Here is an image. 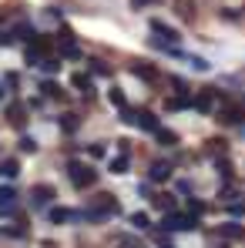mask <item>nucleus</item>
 <instances>
[{"instance_id": "obj_1", "label": "nucleus", "mask_w": 245, "mask_h": 248, "mask_svg": "<svg viewBox=\"0 0 245 248\" xmlns=\"http://www.w3.org/2000/svg\"><path fill=\"white\" fill-rule=\"evenodd\" d=\"M67 171H71L74 188H91V185L98 181V171H91L87 165H78V161H71V165H67Z\"/></svg>"}, {"instance_id": "obj_2", "label": "nucleus", "mask_w": 245, "mask_h": 248, "mask_svg": "<svg viewBox=\"0 0 245 248\" xmlns=\"http://www.w3.org/2000/svg\"><path fill=\"white\" fill-rule=\"evenodd\" d=\"M164 228L168 232H192L195 228V218H188V215H168L164 218Z\"/></svg>"}, {"instance_id": "obj_3", "label": "nucleus", "mask_w": 245, "mask_h": 248, "mask_svg": "<svg viewBox=\"0 0 245 248\" xmlns=\"http://www.w3.org/2000/svg\"><path fill=\"white\" fill-rule=\"evenodd\" d=\"M57 41H61V54H64V57H81V47L71 41V34H67V31H61V37H57Z\"/></svg>"}, {"instance_id": "obj_4", "label": "nucleus", "mask_w": 245, "mask_h": 248, "mask_svg": "<svg viewBox=\"0 0 245 248\" xmlns=\"http://www.w3.org/2000/svg\"><path fill=\"white\" fill-rule=\"evenodd\" d=\"M14 188H0V215H14Z\"/></svg>"}, {"instance_id": "obj_5", "label": "nucleus", "mask_w": 245, "mask_h": 248, "mask_svg": "<svg viewBox=\"0 0 245 248\" xmlns=\"http://www.w3.org/2000/svg\"><path fill=\"white\" fill-rule=\"evenodd\" d=\"M31 195H34V205H41V208H44L47 202H50V198H54V188H47V185H37Z\"/></svg>"}, {"instance_id": "obj_6", "label": "nucleus", "mask_w": 245, "mask_h": 248, "mask_svg": "<svg viewBox=\"0 0 245 248\" xmlns=\"http://www.w3.org/2000/svg\"><path fill=\"white\" fill-rule=\"evenodd\" d=\"M134 124H141V127H148V131H158L155 114H148V111H134Z\"/></svg>"}, {"instance_id": "obj_7", "label": "nucleus", "mask_w": 245, "mask_h": 248, "mask_svg": "<svg viewBox=\"0 0 245 248\" xmlns=\"http://www.w3.org/2000/svg\"><path fill=\"white\" fill-rule=\"evenodd\" d=\"M151 31H155V34H162V41H164V44H175V41H178V34H175L171 27H164V24H158V20L151 24Z\"/></svg>"}, {"instance_id": "obj_8", "label": "nucleus", "mask_w": 245, "mask_h": 248, "mask_svg": "<svg viewBox=\"0 0 245 248\" xmlns=\"http://www.w3.org/2000/svg\"><path fill=\"white\" fill-rule=\"evenodd\" d=\"M71 218H78V215H74V211H67V208H50V221H54V225L71 221Z\"/></svg>"}, {"instance_id": "obj_9", "label": "nucleus", "mask_w": 245, "mask_h": 248, "mask_svg": "<svg viewBox=\"0 0 245 248\" xmlns=\"http://www.w3.org/2000/svg\"><path fill=\"white\" fill-rule=\"evenodd\" d=\"M151 178H155V181H168V178H171V168L168 165H151Z\"/></svg>"}, {"instance_id": "obj_10", "label": "nucleus", "mask_w": 245, "mask_h": 248, "mask_svg": "<svg viewBox=\"0 0 245 248\" xmlns=\"http://www.w3.org/2000/svg\"><path fill=\"white\" fill-rule=\"evenodd\" d=\"M111 171H114V174H124V171H128V155L114 158V161H111Z\"/></svg>"}, {"instance_id": "obj_11", "label": "nucleus", "mask_w": 245, "mask_h": 248, "mask_svg": "<svg viewBox=\"0 0 245 248\" xmlns=\"http://www.w3.org/2000/svg\"><path fill=\"white\" fill-rule=\"evenodd\" d=\"M155 138H158L162 144H175V141H178V138H175L171 131H164V127H158V131H155Z\"/></svg>"}, {"instance_id": "obj_12", "label": "nucleus", "mask_w": 245, "mask_h": 248, "mask_svg": "<svg viewBox=\"0 0 245 248\" xmlns=\"http://www.w3.org/2000/svg\"><path fill=\"white\" fill-rule=\"evenodd\" d=\"M41 91L47 94V97H61V87H57V84H50V81H44V84H41Z\"/></svg>"}, {"instance_id": "obj_13", "label": "nucleus", "mask_w": 245, "mask_h": 248, "mask_svg": "<svg viewBox=\"0 0 245 248\" xmlns=\"http://www.w3.org/2000/svg\"><path fill=\"white\" fill-rule=\"evenodd\" d=\"M212 104H215V97H212V94H202L195 108H198V111H212Z\"/></svg>"}, {"instance_id": "obj_14", "label": "nucleus", "mask_w": 245, "mask_h": 248, "mask_svg": "<svg viewBox=\"0 0 245 248\" xmlns=\"http://www.w3.org/2000/svg\"><path fill=\"white\" fill-rule=\"evenodd\" d=\"M222 121H225V124H235V121L242 124L245 118H242V111H225V114H222Z\"/></svg>"}, {"instance_id": "obj_15", "label": "nucleus", "mask_w": 245, "mask_h": 248, "mask_svg": "<svg viewBox=\"0 0 245 248\" xmlns=\"http://www.w3.org/2000/svg\"><path fill=\"white\" fill-rule=\"evenodd\" d=\"M131 225H134V228H148V215H141V211L131 215Z\"/></svg>"}, {"instance_id": "obj_16", "label": "nucleus", "mask_w": 245, "mask_h": 248, "mask_svg": "<svg viewBox=\"0 0 245 248\" xmlns=\"http://www.w3.org/2000/svg\"><path fill=\"white\" fill-rule=\"evenodd\" d=\"M222 235H229V238H239V235H242V228H239V225H225V228H222Z\"/></svg>"}, {"instance_id": "obj_17", "label": "nucleus", "mask_w": 245, "mask_h": 248, "mask_svg": "<svg viewBox=\"0 0 245 248\" xmlns=\"http://www.w3.org/2000/svg\"><path fill=\"white\" fill-rule=\"evenodd\" d=\"M64 131H74V127H78V118H74V114H64Z\"/></svg>"}, {"instance_id": "obj_18", "label": "nucleus", "mask_w": 245, "mask_h": 248, "mask_svg": "<svg viewBox=\"0 0 245 248\" xmlns=\"http://www.w3.org/2000/svg\"><path fill=\"white\" fill-rule=\"evenodd\" d=\"M74 87H81V91H87V87H91V81H87L84 74H74Z\"/></svg>"}, {"instance_id": "obj_19", "label": "nucleus", "mask_w": 245, "mask_h": 248, "mask_svg": "<svg viewBox=\"0 0 245 248\" xmlns=\"http://www.w3.org/2000/svg\"><path fill=\"white\" fill-rule=\"evenodd\" d=\"M0 174H7V178H14V174H17V165H14V161H7V165L0 168Z\"/></svg>"}, {"instance_id": "obj_20", "label": "nucleus", "mask_w": 245, "mask_h": 248, "mask_svg": "<svg viewBox=\"0 0 245 248\" xmlns=\"http://www.w3.org/2000/svg\"><path fill=\"white\" fill-rule=\"evenodd\" d=\"M155 205H162V208H171V195H158V198H155Z\"/></svg>"}, {"instance_id": "obj_21", "label": "nucleus", "mask_w": 245, "mask_h": 248, "mask_svg": "<svg viewBox=\"0 0 245 248\" xmlns=\"http://www.w3.org/2000/svg\"><path fill=\"white\" fill-rule=\"evenodd\" d=\"M134 71H138V74H141V78H145V81H151V78H155V74H151V71H148V67H141V64H134Z\"/></svg>"}, {"instance_id": "obj_22", "label": "nucleus", "mask_w": 245, "mask_h": 248, "mask_svg": "<svg viewBox=\"0 0 245 248\" xmlns=\"http://www.w3.org/2000/svg\"><path fill=\"white\" fill-rule=\"evenodd\" d=\"M111 101H114V104H118V108H121V104H124V94H121V91H118V87H114V91H111Z\"/></svg>"}, {"instance_id": "obj_23", "label": "nucleus", "mask_w": 245, "mask_h": 248, "mask_svg": "<svg viewBox=\"0 0 245 248\" xmlns=\"http://www.w3.org/2000/svg\"><path fill=\"white\" fill-rule=\"evenodd\" d=\"M91 64H94V67H91V71H94V74H108V67H104V64H101V61H91Z\"/></svg>"}, {"instance_id": "obj_24", "label": "nucleus", "mask_w": 245, "mask_h": 248, "mask_svg": "<svg viewBox=\"0 0 245 248\" xmlns=\"http://www.w3.org/2000/svg\"><path fill=\"white\" fill-rule=\"evenodd\" d=\"M20 148H24V151H37V144H34L31 138H24V141H20Z\"/></svg>"}, {"instance_id": "obj_25", "label": "nucleus", "mask_w": 245, "mask_h": 248, "mask_svg": "<svg viewBox=\"0 0 245 248\" xmlns=\"http://www.w3.org/2000/svg\"><path fill=\"white\" fill-rule=\"evenodd\" d=\"M0 44L7 47V44H10V34H0Z\"/></svg>"}]
</instances>
